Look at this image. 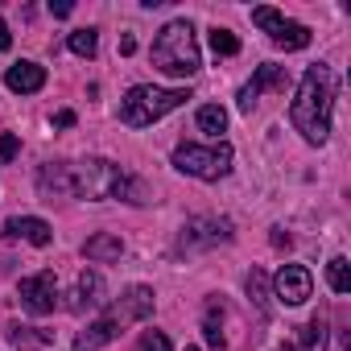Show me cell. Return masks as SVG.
<instances>
[{"mask_svg":"<svg viewBox=\"0 0 351 351\" xmlns=\"http://www.w3.org/2000/svg\"><path fill=\"white\" fill-rule=\"evenodd\" d=\"M116 330H120V322L108 314V318H95L83 335H79V343H75V351H99L104 343H112L116 339Z\"/></svg>","mask_w":351,"mask_h":351,"instance_id":"cell-16","label":"cell"},{"mask_svg":"<svg viewBox=\"0 0 351 351\" xmlns=\"http://www.w3.org/2000/svg\"><path fill=\"white\" fill-rule=\"evenodd\" d=\"M5 330H9V343H17V347H46V343H50L46 330L34 335V326H21V322H9Z\"/></svg>","mask_w":351,"mask_h":351,"instance_id":"cell-21","label":"cell"},{"mask_svg":"<svg viewBox=\"0 0 351 351\" xmlns=\"http://www.w3.org/2000/svg\"><path fill=\"white\" fill-rule=\"evenodd\" d=\"M54 124H58V128H71V124H75V112H58Z\"/></svg>","mask_w":351,"mask_h":351,"instance_id":"cell-29","label":"cell"},{"mask_svg":"<svg viewBox=\"0 0 351 351\" xmlns=\"http://www.w3.org/2000/svg\"><path fill=\"white\" fill-rule=\"evenodd\" d=\"M195 120H199V128H203V132H211V136H219V132L228 128V112H223L219 104H203Z\"/></svg>","mask_w":351,"mask_h":351,"instance_id":"cell-19","label":"cell"},{"mask_svg":"<svg viewBox=\"0 0 351 351\" xmlns=\"http://www.w3.org/2000/svg\"><path fill=\"white\" fill-rule=\"evenodd\" d=\"M281 87H285V66L265 62V66L252 75V83H244V87H240V112H252V104H256L265 91H281Z\"/></svg>","mask_w":351,"mask_h":351,"instance_id":"cell-10","label":"cell"},{"mask_svg":"<svg viewBox=\"0 0 351 351\" xmlns=\"http://www.w3.org/2000/svg\"><path fill=\"white\" fill-rule=\"evenodd\" d=\"M17 293H21V306L29 310V314H54V306H58V277L50 273V269H42V273H29V277H21V285H17Z\"/></svg>","mask_w":351,"mask_h":351,"instance_id":"cell-7","label":"cell"},{"mask_svg":"<svg viewBox=\"0 0 351 351\" xmlns=\"http://www.w3.org/2000/svg\"><path fill=\"white\" fill-rule=\"evenodd\" d=\"M252 21L273 38V46H281V50H306L310 46V29L302 25V21H289V17H281L277 9H269V5H261V9H252Z\"/></svg>","mask_w":351,"mask_h":351,"instance_id":"cell-6","label":"cell"},{"mask_svg":"<svg viewBox=\"0 0 351 351\" xmlns=\"http://www.w3.org/2000/svg\"><path fill=\"white\" fill-rule=\"evenodd\" d=\"M136 347H141V351H169V339H165L161 330H145Z\"/></svg>","mask_w":351,"mask_h":351,"instance_id":"cell-26","label":"cell"},{"mask_svg":"<svg viewBox=\"0 0 351 351\" xmlns=\"http://www.w3.org/2000/svg\"><path fill=\"white\" fill-rule=\"evenodd\" d=\"M5 236L9 240H29L34 248H46L54 240V228L46 219H34V215H21V219H9L5 223Z\"/></svg>","mask_w":351,"mask_h":351,"instance_id":"cell-13","label":"cell"},{"mask_svg":"<svg viewBox=\"0 0 351 351\" xmlns=\"http://www.w3.org/2000/svg\"><path fill=\"white\" fill-rule=\"evenodd\" d=\"M186 99H191L186 87H132L120 99V120L128 128H149L161 116H169L173 108H182Z\"/></svg>","mask_w":351,"mask_h":351,"instance_id":"cell-3","label":"cell"},{"mask_svg":"<svg viewBox=\"0 0 351 351\" xmlns=\"http://www.w3.org/2000/svg\"><path fill=\"white\" fill-rule=\"evenodd\" d=\"M232 145L228 141H215V145H195V141H182L173 149V169L191 173V178H203V182H219L223 173L232 169Z\"/></svg>","mask_w":351,"mask_h":351,"instance_id":"cell-4","label":"cell"},{"mask_svg":"<svg viewBox=\"0 0 351 351\" xmlns=\"http://www.w3.org/2000/svg\"><path fill=\"white\" fill-rule=\"evenodd\" d=\"M273 244H277V248H289V236H285L281 228H273Z\"/></svg>","mask_w":351,"mask_h":351,"instance_id":"cell-31","label":"cell"},{"mask_svg":"<svg viewBox=\"0 0 351 351\" xmlns=\"http://www.w3.org/2000/svg\"><path fill=\"white\" fill-rule=\"evenodd\" d=\"M281 351H293V347H281Z\"/></svg>","mask_w":351,"mask_h":351,"instance_id":"cell-32","label":"cell"},{"mask_svg":"<svg viewBox=\"0 0 351 351\" xmlns=\"http://www.w3.org/2000/svg\"><path fill=\"white\" fill-rule=\"evenodd\" d=\"M5 83H9V91L34 95V91L46 87V66H38V62H13V66L5 71Z\"/></svg>","mask_w":351,"mask_h":351,"instance_id":"cell-14","label":"cell"},{"mask_svg":"<svg viewBox=\"0 0 351 351\" xmlns=\"http://www.w3.org/2000/svg\"><path fill=\"white\" fill-rule=\"evenodd\" d=\"M17 149H21V145H17V136H13V132H9V136H0V165L13 161V157H17Z\"/></svg>","mask_w":351,"mask_h":351,"instance_id":"cell-27","label":"cell"},{"mask_svg":"<svg viewBox=\"0 0 351 351\" xmlns=\"http://www.w3.org/2000/svg\"><path fill=\"white\" fill-rule=\"evenodd\" d=\"M232 240V223L215 219V215H199L182 228V248H211V244H228Z\"/></svg>","mask_w":351,"mask_h":351,"instance_id":"cell-9","label":"cell"},{"mask_svg":"<svg viewBox=\"0 0 351 351\" xmlns=\"http://www.w3.org/2000/svg\"><path fill=\"white\" fill-rule=\"evenodd\" d=\"M273 293H277L281 306H302V302L314 293L310 269H302V265H281V273L273 277Z\"/></svg>","mask_w":351,"mask_h":351,"instance_id":"cell-8","label":"cell"},{"mask_svg":"<svg viewBox=\"0 0 351 351\" xmlns=\"http://www.w3.org/2000/svg\"><path fill=\"white\" fill-rule=\"evenodd\" d=\"M153 314V289L149 285H128L124 293H120V302H116V322H141V318H149Z\"/></svg>","mask_w":351,"mask_h":351,"instance_id":"cell-11","label":"cell"},{"mask_svg":"<svg viewBox=\"0 0 351 351\" xmlns=\"http://www.w3.org/2000/svg\"><path fill=\"white\" fill-rule=\"evenodd\" d=\"M75 298H79V302H75L79 314L91 310V306H99V302H104V277H99L95 269H83V273H79V289H75Z\"/></svg>","mask_w":351,"mask_h":351,"instance_id":"cell-17","label":"cell"},{"mask_svg":"<svg viewBox=\"0 0 351 351\" xmlns=\"http://www.w3.org/2000/svg\"><path fill=\"white\" fill-rule=\"evenodd\" d=\"M248 298L269 314V277H265L261 269H252V273H248Z\"/></svg>","mask_w":351,"mask_h":351,"instance_id":"cell-23","label":"cell"},{"mask_svg":"<svg viewBox=\"0 0 351 351\" xmlns=\"http://www.w3.org/2000/svg\"><path fill=\"white\" fill-rule=\"evenodd\" d=\"M50 13H54V17H71V0H58V5L50 0Z\"/></svg>","mask_w":351,"mask_h":351,"instance_id":"cell-28","label":"cell"},{"mask_svg":"<svg viewBox=\"0 0 351 351\" xmlns=\"http://www.w3.org/2000/svg\"><path fill=\"white\" fill-rule=\"evenodd\" d=\"M124 178H128V173L116 161H104V157H87V161L71 165V186H75V195L79 199H91V203L116 199L120 186H124Z\"/></svg>","mask_w":351,"mask_h":351,"instance_id":"cell-5","label":"cell"},{"mask_svg":"<svg viewBox=\"0 0 351 351\" xmlns=\"http://www.w3.org/2000/svg\"><path fill=\"white\" fill-rule=\"evenodd\" d=\"M38 191H42V199H62V195H75V186H71V165H62V161H46L42 165V173H38Z\"/></svg>","mask_w":351,"mask_h":351,"instance_id":"cell-12","label":"cell"},{"mask_svg":"<svg viewBox=\"0 0 351 351\" xmlns=\"http://www.w3.org/2000/svg\"><path fill=\"white\" fill-rule=\"evenodd\" d=\"M9 42H13V34H9V25L0 21V50H9Z\"/></svg>","mask_w":351,"mask_h":351,"instance_id":"cell-30","label":"cell"},{"mask_svg":"<svg viewBox=\"0 0 351 351\" xmlns=\"http://www.w3.org/2000/svg\"><path fill=\"white\" fill-rule=\"evenodd\" d=\"M186 351H199V347H186Z\"/></svg>","mask_w":351,"mask_h":351,"instance_id":"cell-33","label":"cell"},{"mask_svg":"<svg viewBox=\"0 0 351 351\" xmlns=\"http://www.w3.org/2000/svg\"><path fill=\"white\" fill-rule=\"evenodd\" d=\"M298 347H302V351H326V318H322V314H314V318L302 326Z\"/></svg>","mask_w":351,"mask_h":351,"instance_id":"cell-18","label":"cell"},{"mask_svg":"<svg viewBox=\"0 0 351 351\" xmlns=\"http://www.w3.org/2000/svg\"><path fill=\"white\" fill-rule=\"evenodd\" d=\"M326 281H330L335 293H347V289H351V265H347V256H335V261L326 265Z\"/></svg>","mask_w":351,"mask_h":351,"instance_id":"cell-20","label":"cell"},{"mask_svg":"<svg viewBox=\"0 0 351 351\" xmlns=\"http://www.w3.org/2000/svg\"><path fill=\"white\" fill-rule=\"evenodd\" d=\"M203 339H207L215 351H223V347H228V335L219 330V310H215V306H211V310H207V318H203Z\"/></svg>","mask_w":351,"mask_h":351,"instance_id":"cell-24","label":"cell"},{"mask_svg":"<svg viewBox=\"0 0 351 351\" xmlns=\"http://www.w3.org/2000/svg\"><path fill=\"white\" fill-rule=\"evenodd\" d=\"M153 66L169 79H191L203 66L199 42H195V25L191 21H169L157 42H153Z\"/></svg>","mask_w":351,"mask_h":351,"instance_id":"cell-2","label":"cell"},{"mask_svg":"<svg viewBox=\"0 0 351 351\" xmlns=\"http://www.w3.org/2000/svg\"><path fill=\"white\" fill-rule=\"evenodd\" d=\"M335 71L326 62H314L302 83H298V95H293V108H289V120L293 128L302 132L306 145H326L330 136V112H335Z\"/></svg>","mask_w":351,"mask_h":351,"instance_id":"cell-1","label":"cell"},{"mask_svg":"<svg viewBox=\"0 0 351 351\" xmlns=\"http://www.w3.org/2000/svg\"><path fill=\"white\" fill-rule=\"evenodd\" d=\"M83 256H87V261H95V265L120 261V256H124V240H120V236H112V232H99V236H91V240L83 244Z\"/></svg>","mask_w":351,"mask_h":351,"instance_id":"cell-15","label":"cell"},{"mask_svg":"<svg viewBox=\"0 0 351 351\" xmlns=\"http://www.w3.org/2000/svg\"><path fill=\"white\" fill-rule=\"evenodd\" d=\"M211 50L215 54H223V58H232V54H240V42H236V34L232 29H211Z\"/></svg>","mask_w":351,"mask_h":351,"instance_id":"cell-25","label":"cell"},{"mask_svg":"<svg viewBox=\"0 0 351 351\" xmlns=\"http://www.w3.org/2000/svg\"><path fill=\"white\" fill-rule=\"evenodd\" d=\"M66 46H71L79 58H95V50H99V34H95V29H75Z\"/></svg>","mask_w":351,"mask_h":351,"instance_id":"cell-22","label":"cell"}]
</instances>
